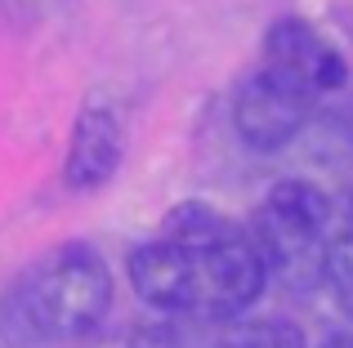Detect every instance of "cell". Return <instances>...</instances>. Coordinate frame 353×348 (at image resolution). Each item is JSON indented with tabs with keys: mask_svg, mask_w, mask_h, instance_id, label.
<instances>
[{
	"mask_svg": "<svg viewBox=\"0 0 353 348\" xmlns=\"http://www.w3.org/2000/svg\"><path fill=\"white\" fill-rule=\"evenodd\" d=\"M130 281L161 313L228 322L259 299L268 272L250 232L206 206H183L165 219V237L130 254Z\"/></svg>",
	"mask_w": 353,
	"mask_h": 348,
	"instance_id": "1",
	"label": "cell"
},
{
	"mask_svg": "<svg viewBox=\"0 0 353 348\" xmlns=\"http://www.w3.org/2000/svg\"><path fill=\"white\" fill-rule=\"evenodd\" d=\"M112 308V272L94 246H59L36 259L0 299V335L14 344L72 340Z\"/></svg>",
	"mask_w": 353,
	"mask_h": 348,
	"instance_id": "2",
	"label": "cell"
},
{
	"mask_svg": "<svg viewBox=\"0 0 353 348\" xmlns=\"http://www.w3.org/2000/svg\"><path fill=\"white\" fill-rule=\"evenodd\" d=\"M331 201L309 179H282L250 219V246L264 259V272L286 286H313L327 272L331 250Z\"/></svg>",
	"mask_w": 353,
	"mask_h": 348,
	"instance_id": "3",
	"label": "cell"
},
{
	"mask_svg": "<svg viewBox=\"0 0 353 348\" xmlns=\"http://www.w3.org/2000/svg\"><path fill=\"white\" fill-rule=\"evenodd\" d=\"M313 112V94H304L300 85L282 80L277 72L259 67L255 76H246L237 85L233 98V125L241 134V143L255 152H277L309 125Z\"/></svg>",
	"mask_w": 353,
	"mask_h": 348,
	"instance_id": "4",
	"label": "cell"
},
{
	"mask_svg": "<svg viewBox=\"0 0 353 348\" xmlns=\"http://www.w3.org/2000/svg\"><path fill=\"white\" fill-rule=\"evenodd\" d=\"M264 67L277 72L282 80L300 85L304 94H327V89H340L349 76L340 50L318 32L309 27L304 18H282V23L268 27L264 36Z\"/></svg>",
	"mask_w": 353,
	"mask_h": 348,
	"instance_id": "5",
	"label": "cell"
},
{
	"mask_svg": "<svg viewBox=\"0 0 353 348\" xmlns=\"http://www.w3.org/2000/svg\"><path fill=\"white\" fill-rule=\"evenodd\" d=\"M121 157H125V130H121L117 107L108 103H85L72 125V148H68V183L81 192L108 183L121 170Z\"/></svg>",
	"mask_w": 353,
	"mask_h": 348,
	"instance_id": "6",
	"label": "cell"
},
{
	"mask_svg": "<svg viewBox=\"0 0 353 348\" xmlns=\"http://www.w3.org/2000/svg\"><path fill=\"white\" fill-rule=\"evenodd\" d=\"M215 348H304V335L291 322L264 317V322H246L237 331H228Z\"/></svg>",
	"mask_w": 353,
	"mask_h": 348,
	"instance_id": "7",
	"label": "cell"
},
{
	"mask_svg": "<svg viewBox=\"0 0 353 348\" xmlns=\"http://www.w3.org/2000/svg\"><path fill=\"white\" fill-rule=\"evenodd\" d=\"M322 281L336 290V304L345 308V317H353V232H345L340 241H331Z\"/></svg>",
	"mask_w": 353,
	"mask_h": 348,
	"instance_id": "8",
	"label": "cell"
},
{
	"mask_svg": "<svg viewBox=\"0 0 353 348\" xmlns=\"http://www.w3.org/2000/svg\"><path fill=\"white\" fill-rule=\"evenodd\" d=\"M54 0H0V18L5 14H23V18H41Z\"/></svg>",
	"mask_w": 353,
	"mask_h": 348,
	"instance_id": "9",
	"label": "cell"
},
{
	"mask_svg": "<svg viewBox=\"0 0 353 348\" xmlns=\"http://www.w3.org/2000/svg\"><path fill=\"white\" fill-rule=\"evenodd\" d=\"M322 348H353V335H331Z\"/></svg>",
	"mask_w": 353,
	"mask_h": 348,
	"instance_id": "10",
	"label": "cell"
},
{
	"mask_svg": "<svg viewBox=\"0 0 353 348\" xmlns=\"http://www.w3.org/2000/svg\"><path fill=\"white\" fill-rule=\"evenodd\" d=\"M349 232H353V228H349Z\"/></svg>",
	"mask_w": 353,
	"mask_h": 348,
	"instance_id": "11",
	"label": "cell"
}]
</instances>
